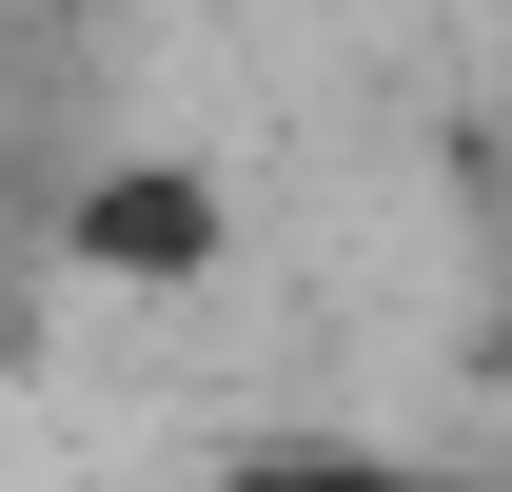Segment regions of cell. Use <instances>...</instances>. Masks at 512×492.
<instances>
[{
  "mask_svg": "<svg viewBox=\"0 0 512 492\" xmlns=\"http://www.w3.org/2000/svg\"><path fill=\"white\" fill-rule=\"evenodd\" d=\"M60 276H99V296H217L237 276V178L197 138H119L60 197Z\"/></svg>",
  "mask_w": 512,
  "mask_h": 492,
  "instance_id": "obj_1",
  "label": "cell"
},
{
  "mask_svg": "<svg viewBox=\"0 0 512 492\" xmlns=\"http://www.w3.org/2000/svg\"><path fill=\"white\" fill-rule=\"evenodd\" d=\"M217 492H453L434 453H375V433H276V453H237Z\"/></svg>",
  "mask_w": 512,
  "mask_h": 492,
  "instance_id": "obj_2",
  "label": "cell"
}]
</instances>
